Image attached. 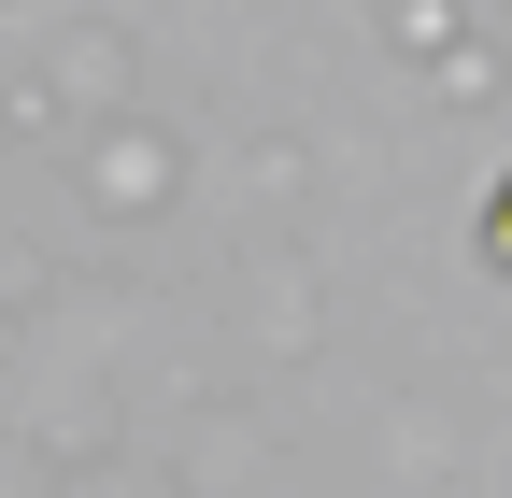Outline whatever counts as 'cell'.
<instances>
[{
  "label": "cell",
  "mask_w": 512,
  "mask_h": 498,
  "mask_svg": "<svg viewBox=\"0 0 512 498\" xmlns=\"http://www.w3.org/2000/svg\"><path fill=\"white\" fill-rule=\"evenodd\" d=\"M498 257H512V200H498Z\"/></svg>",
  "instance_id": "1"
}]
</instances>
